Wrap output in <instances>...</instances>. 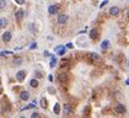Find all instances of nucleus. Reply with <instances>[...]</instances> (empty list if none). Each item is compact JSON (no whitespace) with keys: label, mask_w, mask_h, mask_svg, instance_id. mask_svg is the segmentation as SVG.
<instances>
[{"label":"nucleus","mask_w":129,"mask_h":118,"mask_svg":"<svg viewBox=\"0 0 129 118\" xmlns=\"http://www.w3.org/2000/svg\"><path fill=\"white\" fill-rule=\"evenodd\" d=\"M21 63H22V59H21V58H17L15 60V64H21Z\"/></svg>","instance_id":"27"},{"label":"nucleus","mask_w":129,"mask_h":118,"mask_svg":"<svg viewBox=\"0 0 129 118\" xmlns=\"http://www.w3.org/2000/svg\"><path fill=\"white\" fill-rule=\"evenodd\" d=\"M68 79H69L68 74H60V75H58V80H59V81H60L62 84L68 83Z\"/></svg>","instance_id":"8"},{"label":"nucleus","mask_w":129,"mask_h":118,"mask_svg":"<svg viewBox=\"0 0 129 118\" xmlns=\"http://www.w3.org/2000/svg\"><path fill=\"white\" fill-rule=\"evenodd\" d=\"M68 20H69V17L65 14H62L58 16V24H60V25H65L68 22Z\"/></svg>","instance_id":"3"},{"label":"nucleus","mask_w":129,"mask_h":118,"mask_svg":"<svg viewBox=\"0 0 129 118\" xmlns=\"http://www.w3.org/2000/svg\"><path fill=\"white\" fill-rule=\"evenodd\" d=\"M51 58H52V60H51V68H54L55 64H57V58L54 55H51Z\"/></svg>","instance_id":"20"},{"label":"nucleus","mask_w":129,"mask_h":118,"mask_svg":"<svg viewBox=\"0 0 129 118\" xmlns=\"http://www.w3.org/2000/svg\"><path fill=\"white\" fill-rule=\"evenodd\" d=\"M48 91H49V94H54L55 92V90L53 89V87H49V89H48Z\"/></svg>","instance_id":"29"},{"label":"nucleus","mask_w":129,"mask_h":118,"mask_svg":"<svg viewBox=\"0 0 129 118\" xmlns=\"http://www.w3.org/2000/svg\"><path fill=\"white\" fill-rule=\"evenodd\" d=\"M65 48H69V49H71V48H74V46H73V43H68Z\"/></svg>","instance_id":"28"},{"label":"nucleus","mask_w":129,"mask_h":118,"mask_svg":"<svg viewBox=\"0 0 129 118\" xmlns=\"http://www.w3.org/2000/svg\"><path fill=\"white\" fill-rule=\"evenodd\" d=\"M60 107H62V106L59 105L58 102H57V103L54 105V108H53V112H54V113H55L57 116H58L59 113H60Z\"/></svg>","instance_id":"18"},{"label":"nucleus","mask_w":129,"mask_h":118,"mask_svg":"<svg viewBox=\"0 0 129 118\" xmlns=\"http://www.w3.org/2000/svg\"><path fill=\"white\" fill-rule=\"evenodd\" d=\"M0 94H1V89H0Z\"/></svg>","instance_id":"36"},{"label":"nucleus","mask_w":129,"mask_h":118,"mask_svg":"<svg viewBox=\"0 0 129 118\" xmlns=\"http://www.w3.org/2000/svg\"><path fill=\"white\" fill-rule=\"evenodd\" d=\"M125 16H127V17L129 19V11H127V15H125Z\"/></svg>","instance_id":"34"},{"label":"nucleus","mask_w":129,"mask_h":118,"mask_svg":"<svg viewBox=\"0 0 129 118\" xmlns=\"http://www.w3.org/2000/svg\"><path fill=\"white\" fill-rule=\"evenodd\" d=\"M36 47H37V44H36V43H32L30 48H31V49H35V48H36Z\"/></svg>","instance_id":"32"},{"label":"nucleus","mask_w":129,"mask_h":118,"mask_svg":"<svg viewBox=\"0 0 129 118\" xmlns=\"http://www.w3.org/2000/svg\"><path fill=\"white\" fill-rule=\"evenodd\" d=\"M20 118H25V117H20Z\"/></svg>","instance_id":"38"},{"label":"nucleus","mask_w":129,"mask_h":118,"mask_svg":"<svg viewBox=\"0 0 129 118\" xmlns=\"http://www.w3.org/2000/svg\"><path fill=\"white\" fill-rule=\"evenodd\" d=\"M30 97H31V96H30V92H28V91H21L20 98L22 100V101H28Z\"/></svg>","instance_id":"6"},{"label":"nucleus","mask_w":129,"mask_h":118,"mask_svg":"<svg viewBox=\"0 0 129 118\" xmlns=\"http://www.w3.org/2000/svg\"><path fill=\"white\" fill-rule=\"evenodd\" d=\"M31 118H43V117H42L41 113H38V112H33L32 116H31Z\"/></svg>","instance_id":"23"},{"label":"nucleus","mask_w":129,"mask_h":118,"mask_svg":"<svg viewBox=\"0 0 129 118\" xmlns=\"http://www.w3.org/2000/svg\"><path fill=\"white\" fill-rule=\"evenodd\" d=\"M128 67H129V62H128Z\"/></svg>","instance_id":"37"},{"label":"nucleus","mask_w":129,"mask_h":118,"mask_svg":"<svg viewBox=\"0 0 129 118\" xmlns=\"http://www.w3.org/2000/svg\"><path fill=\"white\" fill-rule=\"evenodd\" d=\"M107 3H108V0H105V1H103V3H102V4L100 5V8H103V6H105V5H106Z\"/></svg>","instance_id":"30"},{"label":"nucleus","mask_w":129,"mask_h":118,"mask_svg":"<svg viewBox=\"0 0 129 118\" xmlns=\"http://www.w3.org/2000/svg\"><path fill=\"white\" fill-rule=\"evenodd\" d=\"M44 55H46V57H49V55H51V54H49V53H48V52H47V51H46V52H44Z\"/></svg>","instance_id":"33"},{"label":"nucleus","mask_w":129,"mask_h":118,"mask_svg":"<svg viewBox=\"0 0 129 118\" xmlns=\"http://www.w3.org/2000/svg\"><path fill=\"white\" fill-rule=\"evenodd\" d=\"M101 48H102V49H107V48H109V41H108V39H106V41L102 42Z\"/></svg>","instance_id":"19"},{"label":"nucleus","mask_w":129,"mask_h":118,"mask_svg":"<svg viewBox=\"0 0 129 118\" xmlns=\"http://www.w3.org/2000/svg\"><path fill=\"white\" fill-rule=\"evenodd\" d=\"M30 86H31V87H33V89L38 87V80H37V79H31V81H30Z\"/></svg>","instance_id":"17"},{"label":"nucleus","mask_w":129,"mask_h":118,"mask_svg":"<svg viewBox=\"0 0 129 118\" xmlns=\"http://www.w3.org/2000/svg\"><path fill=\"white\" fill-rule=\"evenodd\" d=\"M8 25V20L5 17H0V28H5Z\"/></svg>","instance_id":"16"},{"label":"nucleus","mask_w":129,"mask_h":118,"mask_svg":"<svg viewBox=\"0 0 129 118\" xmlns=\"http://www.w3.org/2000/svg\"><path fill=\"white\" fill-rule=\"evenodd\" d=\"M11 37H12L11 32L8 31V32H5V33L3 35V41L4 42H10V41H11Z\"/></svg>","instance_id":"10"},{"label":"nucleus","mask_w":129,"mask_h":118,"mask_svg":"<svg viewBox=\"0 0 129 118\" xmlns=\"http://www.w3.org/2000/svg\"><path fill=\"white\" fill-rule=\"evenodd\" d=\"M109 14H111V16H118L119 15V8H117V6H112L111 9H109Z\"/></svg>","instance_id":"9"},{"label":"nucleus","mask_w":129,"mask_h":118,"mask_svg":"<svg viewBox=\"0 0 129 118\" xmlns=\"http://www.w3.org/2000/svg\"><path fill=\"white\" fill-rule=\"evenodd\" d=\"M114 112L118 114H124L125 112H127V108H125V106L124 105H122V103H118L114 106Z\"/></svg>","instance_id":"1"},{"label":"nucleus","mask_w":129,"mask_h":118,"mask_svg":"<svg viewBox=\"0 0 129 118\" xmlns=\"http://www.w3.org/2000/svg\"><path fill=\"white\" fill-rule=\"evenodd\" d=\"M15 17H16V20H17V21L22 20V19H23V10H22V9L17 10V11H16V14H15Z\"/></svg>","instance_id":"13"},{"label":"nucleus","mask_w":129,"mask_h":118,"mask_svg":"<svg viewBox=\"0 0 129 118\" xmlns=\"http://www.w3.org/2000/svg\"><path fill=\"white\" fill-rule=\"evenodd\" d=\"M6 6V1L5 0H0V9H4Z\"/></svg>","instance_id":"25"},{"label":"nucleus","mask_w":129,"mask_h":118,"mask_svg":"<svg viewBox=\"0 0 129 118\" xmlns=\"http://www.w3.org/2000/svg\"><path fill=\"white\" fill-rule=\"evenodd\" d=\"M58 10H59L58 5H51V6L48 8V12H49L51 15H54V14L58 12Z\"/></svg>","instance_id":"7"},{"label":"nucleus","mask_w":129,"mask_h":118,"mask_svg":"<svg viewBox=\"0 0 129 118\" xmlns=\"http://www.w3.org/2000/svg\"><path fill=\"white\" fill-rule=\"evenodd\" d=\"M89 59H90V62L91 63H98V62H101V57H100V54H97V53H89Z\"/></svg>","instance_id":"2"},{"label":"nucleus","mask_w":129,"mask_h":118,"mask_svg":"<svg viewBox=\"0 0 129 118\" xmlns=\"http://www.w3.org/2000/svg\"><path fill=\"white\" fill-rule=\"evenodd\" d=\"M60 68H69V65H70V62L68 60V59H63V60H60Z\"/></svg>","instance_id":"14"},{"label":"nucleus","mask_w":129,"mask_h":118,"mask_svg":"<svg viewBox=\"0 0 129 118\" xmlns=\"http://www.w3.org/2000/svg\"><path fill=\"white\" fill-rule=\"evenodd\" d=\"M90 111H91V107H90V106H86L85 110H84V114H85V116H86V114H90Z\"/></svg>","instance_id":"24"},{"label":"nucleus","mask_w":129,"mask_h":118,"mask_svg":"<svg viewBox=\"0 0 129 118\" xmlns=\"http://www.w3.org/2000/svg\"><path fill=\"white\" fill-rule=\"evenodd\" d=\"M43 78V74L41 71H35V79H42Z\"/></svg>","instance_id":"22"},{"label":"nucleus","mask_w":129,"mask_h":118,"mask_svg":"<svg viewBox=\"0 0 129 118\" xmlns=\"http://www.w3.org/2000/svg\"><path fill=\"white\" fill-rule=\"evenodd\" d=\"M39 105H41V107H42V108H47V107H48V102H47V98L46 97H42L41 98V101H39Z\"/></svg>","instance_id":"15"},{"label":"nucleus","mask_w":129,"mask_h":118,"mask_svg":"<svg viewBox=\"0 0 129 118\" xmlns=\"http://www.w3.org/2000/svg\"><path fill=\"white\" fill-rule=\"evenodd\" d=\"M65 49H66L65 47H63V46H58V47L55 48V52L58 53V55H64V54H65Z\"/></svg>","instance_id":"12"},{"label":"nucleus","mask_w":129,"mask_h":118,"mask_svg":"<svg viewBox=\"0 0 129 118\" xmlns=\"http://www.w3.org/2000/svg\"><path fill=\"white\" fill-rule=\"evenodd\" d=\"M125 83H127V85H129V80H127V81H125Z\"/></svg>","instance_id":"35"},{"label":"nucleus","mask_w":129,"mask_h":118,"mask_svg":"<svg viewBox=\"0 0 129 118\" xmlns=\"http://www.w3.org/2000/svg\"><path fill=\"white\" fill-rule=\"evenodd\" d=\"M15 3L19 4V5H23L25 4V0H15Z\"/></svg>","instance_id":"26"},{"label":"nucleus","mask_w":129,"mask_h":118,"mask_svg":"<svg viewBox=\"0 0 129 118\" xmlns=\"http://www.w3.org/2000/svg\"><path fill=\"white\" fill-rule=\"evenodd\" d=\"M3 55H8V54H11V52H8V51H5V52H3L1 53Z\"/></svg>","instance_id":"31"},{"label":"nucleus","mask_w":129,"mask_h":118,"mask_svg":"<svg viewBox=\"0 0 129 118\" xmlns=\"http://www.w3.org/2000/svg\"><path fill=\"white\" fill-rule=\"evenodd\" d=\"M25 78H26V71L25 70H19L17 73H16V79H17L20 83L23 81Z\"/></svg>","instance_id":"5"},{"label":"nucleus","mask_w":129,"mask_h":118,"mask_svg":"<svg viewBox=\"0 0 129 118\" xmlns=\"http://www.w3.org/2000/svg\"><path fill=\"white\" fill-rule=\"evenodd\" d=\"M90 38L91 39H97L98 38V31L94 28V30H91L90 31Z\"/></svg>","instance_id":"11"},{"label":"nucleus","mask_w":129,"mask_h":118,"mask_svg":"<svg viewBox=\"0 0 129 118\" xmlns=\"http://www.w3.org/2000/svg\"><path fill=\"white\" fill-rule=\"evenodd\" d=\"M35 107H36V105H35V103H31V105H28V106L23 107V108H21V111H27V110H32V108H35Z\"/></svg>","instance_id":"21"},{"label":"nucleus","mask_w":129,"mask_h":118,"mask_svg":"<svg viewBox=\"0 0 129 118\" xmlns=\"http://www.w3.org/2000/svg\"><path fill=\"white\" fill-rule=\"evenodd\" d=\"M71 111H73V107H71V105L65 103V105L63 106V113H64V116L70 114V113H71Z\"/></svg>","instance_id":"4"}]
</instances>
